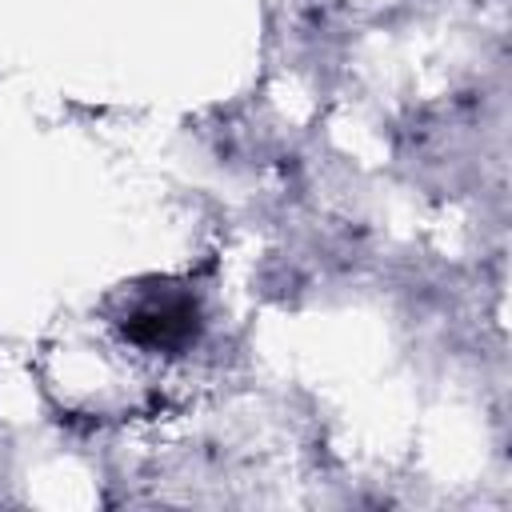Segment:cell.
<instances>
[{
	"label": "cell",
	"mask_w": 512,
	"mask_h": 512,
	"mask_svg": "<svg viewBox=\"0 0 512 512\" xmlns=\"http://www.w3.org/2000/svg\"><path fill=\"white\" fill-rule=\"evenodd\" d=\"M132 340L140 344H180L192 332V308L184 300H164V304H148L132 316L128 324Z\"/></svg>",
	"instance_id": "cell-1"
}]
</instances>
